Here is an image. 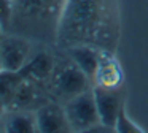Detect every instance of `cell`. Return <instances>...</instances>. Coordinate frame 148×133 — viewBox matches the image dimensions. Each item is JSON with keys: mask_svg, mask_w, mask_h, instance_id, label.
Wrapping results in <instances>:
<instances>
[{"mask_svg": "<svg viewBox=\"0 0 148 133\" xmlns=\"http://www.w3.org/2000/svg\"><path fill=\"white\" fill-rule=\"evenodd\" d=\"M119 35L118 0H67L56 43L64 49L88 44L116 52Z\"/></svg>", "mask_w": 148, "mask_h": 133, "instance_id": "cell-1", "label": "cell"}, {"mask_svg": "<svg viewBox=\"0 0 148 133\" xmlns=\"http://www.w3.org/2000/svg\"><path fill=\"white\" fill-rule=\"evenodd\" d=\"M67 0H14L13 16L18 14L38 40L58 41V32Z\"/></svg>", "mask_w": 148, "mask_h": 133, "instance_id": "cell-2", "label": "cell"}, {"mask_svg": "<svg viewBox=\"0 0 148 133\" xmlns=\"http://www.w3.org/2000/svg\"><path fill=\"white\" fill-rule=\"evenodd\" d=\"M48 86L51 89L53 100L65 103L70 98L89 90L92 87V81L75 65V62L67 54L65 59L56 62Z\"/></svg>", "mask_w": 148, "mask_h": 133, "instance_id": "cell-3", "label": "cell"}, {"mask_svg": "<svg viewBox=\"0 0 148 133\" xmlns=\"http://www.w3.org/2000/svg\"><path fill=\"white\" fill-rule=\"evenodd\" d=\"M62 105H64V111L67 116V122L70 125V132H92L97 128L107 130L105 127L100 125V117L92 87Z\"/></svg>", "mask_w": 148, "mask_h": 133, "instance_id": "cell-4", "label": "cell"}, {"mask_svg": "<svg viewBox=\"0 0 148 133\" xmlns=\"http://www.w3.org/2000/svg\"><path fill=\"white\" fill-rule=\"evenodd\" d=\"M32 56V44L26 37L10 35L0 40V63L8 71H21Z\"/></svg>", "mask_w": 148, "mask_h": 133, "instance_id": "cell-5", "label": "cell"}, {"mask_svg": "<svg viewBox=\"0 0 148 133\" xmlns=\"http://www.w3.org/2000/svg\"><path fill=\"white\" fill-rule=\"evenodd\" d=\"M97 111L100 117V125L108 132H115V124L121 108L124 106V90L121 89H102L92 86Z\"/></svg>", "mask_w": 148, "mask_h": 133, "instance_id": "cell-6", "label": "cell"}, {"mask_svg": "<svg viewBox=\"0 0 148 133\" xmlns=\"http://www.w3.org/2000/svg\"><path fill=\"white\" fill-rule=\"evenodd\" d=\"M92 86L102 89H121L124 86V70L115 51H99V63L92 79Z\"/></svg>", "mask_w": 148, "mask_h": 133, "instance_id": "cell-7", "label": "cell"}, {"mask_svg": "<svg viewBox=\"0 0 148 133\" xmlns=\"http://www.w3.org/2000/svg\"><path fill=\"white\" fill-rule=\"evenodd\" d=\"M37 130L43 133L54 132H70V125L67 122V116L64 111V105L56 100H49L35 109Z\"/></svg>", "mask_w": 148, "mask_h": 133, "instance_id": "cell-8", "label": "cell"}, {"mask_svg": "<svg viewBox=\"0 0 148 133\" xmlns=\"http://www.w3.org/2000/svg\"><path fill=\"white\" fill-rule=\"evenodd\" d=\"M56 65V59L53 57L51 52L48 51H38V52L32 54L29 62L26 63L21 73L26 79L37 82V84H49L53 70Z\"/></svg>", "mask_w": 148, "mask_h": 133, "instance_id": "cell-9", "label": "cell"}, {"mask_svg": "<svg viewBox=\"0 0 148 133\" xmlns=\"http://www.w3.org/2000/svg\"><path fill=\"white\" fill-rule=\"evenodd\" d=\"M99 51L94 46H88V44H77V46H70L65 49V54H69L75 65L92 81L94 75L97 70V63H99Z\"/></svg>", "mask_w": 148, "mask_h": 133, "instance_id": "cell-10", "label": "cell"}, {"mask_svg": "<svg viewBox=\"0 0 148 133\" xmlns=\"http://www.w3.org/2000/svg\"><path fill=\"white\" fill-rule=\"evenodd\" d=\"M3 130L13 133H29V132H38L37 130V119L35 111H26L18 109L10 116H5L3 119Z\"/></svg>", "mask_w": 148, "mask_h": 133, "instance_id": "cell-11", "label": "cell"}, {"mask_svg": "<svg viewBox=\"0 0 148 133\" xmlns=\"http://www.w3.org/2000/svg\"><path fill=\"white\" fill-rule=\"evenodd\" d=\"M23 79H24V76L21 71L0 70V98H3L7 103H10L16 89L23 82Z\"/></svg>", "mask_w": 148, "mask_h": 133, "instance_id": "cell-12", "label": "cell"}, {"mask_svg": "<svg viewBox=\"0 0 148 133\" xmlns=\"http://www.w3.org/2000/svg\"><path fill=\"white\" fill-rule=\"evenodd\" d=\"M115 132H143L137 124H134L131 119H129L127 113H126V105L121 108L118 114V119H116V124H115Z\"/></svg>", "mask_w": 148, "mask_h": 133, "instance_id": "cell-13", "label": "cell"}, {"mask_svg": "<svg viewBox=\"0 0 148 133\" xmlns=\"http://www.w3.org/2000/svg\"><path fill=\"white\" fill-rule=\"evenodd\" d=\"M14 10V0H0V24L7 29L11 24Z\"/></svg>", "mask_w": 148, "mask_h": 133, "instance_id": "cell-14", "label": "cell"}, {"mask_svg": "<svg viewBox=\"0 0 148 133\" xmlns=\"http://www.w3.org/2000/svg\"><path fill=\"white\" fill-rule=\"evenodd\" d=\"M7 106H8V103L3 98H0V120H3L5 116H7Z\"/></svg>", "mask_w": 148, "mask_h": 133, "instance_id": "cell-15", "label": "cell"}, {"mask_svg": "<svg viewBox=\"0 0 148 133\" xmlns=\"http://www.w3.org/2000/svg\"><path fill=\"white\" fill-rule=\"evenodd\" d=\"M3 32H5V29H3V25L0 24V40H2V37H3Z\"/></svg>", "mask_w": 148, "mask_h": 133, "instance_id": "cell-16", "label": "cell"}, {"mask_svg": "<svg viewBox=\"0 0 148 133\" xmlns=\"http://www.w3.org/2000/svg\"><path fill=\"white\" fill-rule=\"evenodd\" d=\"M0 70H3V68H2V63H0Z\"/></svg>", "mask_w": 148, "mask_h": 133, "instance_id": "cell-17", "label": "cell"}]
</instances>
